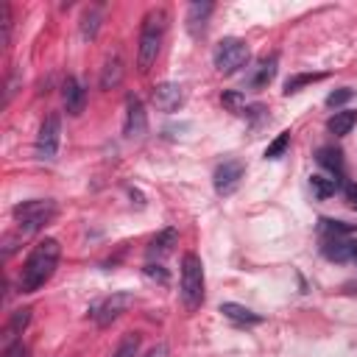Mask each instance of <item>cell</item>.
Here are the masks:
<instances>
[{"label": "cell", "mask_w": 357, "mask_h": 357, "mask_svg": "<svg viewBox=\"0 0 357 357\" xmlns=\"http://www.w3.org/2000/svg\"><path fill=\"white\" fill-rule=\"evenodd\" d=\"M59 257H62L59 240H53V238L40 240V243L34 246V251L28 254L26 265H23V274H20V290H23V293L40 290V288L56 274Z\"/></svg>", "instance_id": "obj_1"}, {"label": "cell", "mask_w": 357, "mask_h": 357, "mask_svg": "<svg viewBox=\"0 0 357 357\" xmlns=\"http://www.w3.org/2000/svg\"><path fill=\"white\" fill-rule=\"evenodd\" d=\"M165 28H167V15L165 9H153L145 15L142 20V31H140V48H137V67L142 73L151 70V65L156 62L162 42H165Z\"/></svg>", "instance_id": "obj_2"}, {"label": "cell", "mask_w": 357, "mask_h": 357, "mask_svg": "<svg viewBox=\"0 0 357 357\" xmlns=\"http://www.w3.org/2000/svg\"><path fill=\"white\" fill-rule=\"evenodd\" d=\"M56 204L53 201H48V199H34V201H23V204H17L15 210H12V215H15V221L20 224V229H23V235H34V232H40V229H45L53 218H56Z\"/></svg>", "instance_id": "obj_3"}, {"label": "cell", "mask_w": 357, "mask_h": 357, "mask_svg": "<svg viewBox=\"0 0 357 357\" xmlns=\"http://www.w3.org/2000/svg\"><path fill=\"white\" fill-rule=\"evenodd\" d=\"M182 301L188 310L204 304V265L199 254H185L182 260Z\"/></svg>", "instance_id": "obj_4"}, {"label": "cell", "mask_w": 357, "mask_h": 357, "mask_svg": "<svg viewBox=\"0 0 357 357\" xmlns=\"http://www.w3.org/2000/svg\"><path fill=\"white\" fill-rule=\"evenodd\" d=\"M249 56H251L249 45L238 37H229L215 48V70L224 73V76H232V73H238L240 67L249 65Z\"/></svg>", "instance_id": "obj_5"}, {"label": "cell", "mask_w": 357, "mask_h": 357, "mask_svg": "<svg viewBox=\"0 0 357 357\" xmlns=\"http://www.w3.org/2000/svg\"><path fill=\"white\" fill-rule=\"evenodd\" d=\"M59 134H62V117L53 112V115H48L45 123L40 126V134H37V159H42V162H53V159H56Z\"/></svg>", "instance_id": "obj_6"}, {"label": "cell", "mask_w": 357, "mask_h": 357, "mask_svg": "<svg viewBox=\"0 0 357 357\" xmlns=\"http://www.w3.org/2000/svg\"><path fill=\"white\" fill-rule=\"evenodd\" d=\"M134 304V293H112L109 299H103V301H98L95 307H92V318H95V324L98 326H109L112 321H117L128 307Z\"/></svg>", "instance_id": "obj_7"}, {"label": "cell", "mask_w": 357, "mask_h": 357, "mask_svg": "<svg viewBox=\"0 0 357 357\" xmlns=\"http://www.w3.org/2000/svg\"><path fill=\"white\" fill-rule=\"evenodd\" d=\"M240 178H243V162L238 159H226L215 167L213 173V185L218 190V196H232L240 188Z\"/></svg>", "instance_id": "obj_8"}, {"label": "cell", "mask_w": 357, "mask_h": 357, "mask_svg": "<svg viewBox=\"0 0 357 357\" xmlns=\"http://www.w3.org/2000/svg\"><path fill=\"white\" fill-rule=\"evenodd\" d=\"M123 131H126L128 140H140V137H145V131H148L145 106H142V101H140L137 95H128V98H126V126H123Z\"/></svg>", "instance_id": "obj_9"}, {"label": "cell", "mask_w": 357, "mask_h": 357, "mask_svg": "<svg viewBox=\"0 0 357 357\" xmlns=\"http://www.w3.org/2000/svg\"><path fill=\"white\" fill-rule=\"evenodd\" d=\"M153 103H156L159 112H176L178 106L185 103V92H182V87H178V84L165 81V84L153 87Z\"/></svg>", "instance_id": "obj_10"}, {"label": "cell", "mask_w": 357, "mask_h": 357, "mask_svg": "<svg viewBox=\"0 0 357 357\" xmlns=\"http://www.w3.org/2000/svg\"><path fill=\"white\" fill-rule=\"evenodd\" d=\"M354 249H357V240H349V238H324V246H321L329 263H351Z\"/></svg>", "instance_id": "obj_11"}, {"label": "cell", "mask_w": 357, "mask_h": 357, "mask_svg": "<svg viewBox=\"0 0 357 357\" xmlns=\"http://www.w3.org/2000/svg\"><path fill=\"white\" fill-rule=\"evenodd\" d=\"M62 98H65L67 115H73V117H78V115L84 112V106H87V92H84V87H81L73 76L65 78V84H62Z\"/></svg>", "instance_id": "obj_12"}, {"label": "cell", "mask_w": 357, "mask_h": 357, "mask_svg": "<svg viewBox=\"0 0 357 357\" xmlns=\"http://www.w3.org/2000/svg\"><path fill=\"white\" fill-rule=\"evenodd\" d=\"M276 65H279L276 53L263 56V59L257 62V67L251 70V76H249V87H251V90H263V87H268V84L274 81V76H276Z\"/></svg>", "instance_id": "obj_13"}, {"label": "cell", "mask_w": 357, "mask_h": 357, "mask_svg": "<svg viewBox=\"0 0 357 357\" xmlns=\"http://www.w3.org/2000/svg\"><path fill=\"white\" fill-rule=\"evenodd\" d=\"M213 9H215L213 3H190V9H188V31H190V37H196V40L204 37Z\"/></svg>", "instance_id": "obj_14"}, {"label": "cell", "mask_w": 357, "mask_h": 357, "mask_svg": "<svg viewBox=\"0 0 357 357\" xmlns=\"http://www.w3.org/2000/svg\"><path fill=\"white\" fill-rule=\"evenodd\" d=\"M123 73H126V67H123L120 53L109 56V59L103 62V70H101V90H115V87H120Z\"/></svg>", "instance_id": "obj_15"}, {"label": "cell", "mask_w": 357, "mask_h": 357, "mask_svg": "<svg viewBox=\"0 0 357 357\" xmlns=\"http://www.w3.org/2000/svg\"><path fill=\"white\" fill-rule=\"evenodd\" d=\"M176 243H178V232H176V229H162V232L151 240V246H148V260H153V257L159 260V257L170 254Z\"/></svg>", "instance_id": "obj_16"}, {"label": "cell", "mask_w": 357, "mask_h": 357, "mask_svg": "<svg viewBox=\"0 0 357 357\" xmlns=\"http://www.w3.org/2000/svg\"><path fill=\"white\" fill-rule=\"evenodd\" d=\"M315 159H318L321 167H326L338 178V182H343V153L338 148H318Z\"/></svg>", "instance_id": "obj_17"}, {"label": "cell", "mask_w": 357, "mask_h": 357, "mask_svg": "<svg viewBox=\"0 0 357 357\" xmlns=\"http://www.w3.org/2000/svg\"><path fill=\"white\" fill-rule=\"evenodd\" d=\"M354 123H357V112H351V109H343V112H335V115L329 117L326 128H329L335 137H346V134L354 128Z\"/></svg>", "instance_id": "obj_18"}, {"label": "cell", "mask_w": 357, "mask_h": 357, "mask_svg": "<svg viewBox=\"0 0 357 357\" xmlns=\"http://www.w3.org/2000/svg\"><path fill=\"white\" fill-rule=\"evenodd\" d=\"M221 313H224L226 318L238 321V324H260V321H263V315H257V313H251L249 307L235 304V301H224V304H221Z\"/></svg>", "instance_id": "obj_19"}, {"label": "cell", "mask_w": 357, "mask_h": 357, "mask_svg": "<svg viewBox=\"0 0 357 357\" xmlns=\"http://www.w3.org/2000/svg\"><path fill=\"white\" fill-rule=\"evenodd\" d=\"M310 188H313L315 199L324 201V199H329V196L338 193L340 182H338V178H326V176H313V178H310Z\"/></svg>", "instance_id": "obj_20"}, {"label": "cell", "mask_w": 357, "mask_h": 357, "mask_svg": "<svg viewBox=\"0 0 357 357\" xmlns=\"http://www.w3.org/2000/svg\"><path fill=\"white\" fill-rule=\"evenodd\" d=\"M318 232H321L324 238H346V235L351 232V226H349V224H343V221L321 218V221H318Z\"/></svg>", "instance_id": "obj_21"}, {"label": "cell", "mask_w": 357, "mask_h": 357, "mask_svg": "<svg viewBox=\"0 0 357 357\" xmlns=\"http://www.w3.org/2000/svg\"><path fill=\"white\" fill-rule=\"evenodd\" d=\"M324 78V73H299V76H290L288 81H285V95H293V92H299L301 87H307V84H313V81H321Z\"/></svg>", "instance_id": "obj_22"}, {"label": "cell", "mask_w": 357, "mask_h": 357, "mask_svg": "<svg viewBox=\"0 0 357 357\" xmlns=\"http://www.w3.org/2000/svg\"><path fill=\"white\" fill-rule=\"evenodd\" d=\"M137 351H140V335L137 332H128L120 340V346H117V351L112 357H137Z\"/></svg>", "instance_id": "obj_23"}, {"label": "cell", "mask_w": 357, "mask_h": 357, "mask_svg": "<svg viewBox=\"0 0 357 357\" xmlns=\"http://www.w3.org/2000/svg\"><path fill=\"white\" fill-rule=\"evenodd\" d=\"M98 28H101V15H98V9H92V12H87L84 20H81V37H84V40H95Z\"/></svg>", "instance_id": "obj_24"}, {"label": "cell", "mask_w": 357, "mask_h": 357, "mask_svg": "<svg viewBox=\"0 0 357 357\" xmlns=\"http://www.w3.org/2000/svg\"><path fill=\"white\" fill-rule=\"evenodd\" d=\"M221 101H224V106H226V109H232L235 115H246V98H243V92L229 90V92H224V95H221Z\"/></svg>", "instance_id": "obj_25"}, {"label": "cell", "mask_w": 357, "mask_h": 357, "mask_svg": "<svg viewBox=\"0 0 357 357\" xmlns=\"http://www.w3.org/2000/svg\"><path fill=\"white\" fill-rule=\"evenodd\" d=\"M288 145H290V131H282V134L265 148V159H279V156L288 151Z\"/></svg>", "instance_id": "obj_26"}, {"label": "cell", "mask_w": 357, "mask_h": 357, "mask_svg": "<svg viewBox=\"0 0 357 357\" xmlns=\"http://www.w3.org/2000/svg\"><path fill=\"white\" fill-rule=\"evenodd\" d=\"M28 321H31V310H28V307L12 313V321H9V338H15L17 332H23V329L28 326Z\"/></svg>", "instance_id": "obj_27"}, {"label": "cell", "mask_w": 357, "mask_h": 357, "mask_svg": "<svg viewBox=\"0 0 357 357\" xmlns=\"http://www.w3.org/2000/svg\"><path fill=\"white\" fill-rule=\"evenodd\" d=\"M351 98H354V90H349V87H340V90L329 92V98H326V106H329V109H338V106L349 103Z\"/></svg>", "instance_id": "obj_28"}, {"label": "cell", "mask_w": 357, "mask_h": 357, "mask_svg": "<svg viewBox=\"0 0 357 357\" xmlns=\"http://www.w3.org/2000/svg\"><path fill=\"white\" fill-rule=\"evenodd\" d=\"M0 15H3V20H0V23H3V45H9L12 42V6L3 3V6H0Z\"/></svg>", "instance_id": "obj_29"}, {"label": "cell", "mask_w": 357, "mask_h": 357, "mask_svg": "<svg viewBox=\"0 0 357 357\" xmlns=\"http://www.w3.org/2000/svg\"><path fill=\"white\" fill-rule=\"evenodd\" d=\"M3 357H28V346H26L23 340H15V343H9V346H6Z\"/></svg>", "instance_id": "obj_30"}, {"label": "cell", "mask_w": 357, "mask_h": 357, "mask_svg": "<svg viewBox=\"0 0 357 357\" xmlns=\"http://www.w3.org/2000/svg\"><path fill=\"white\" fill-rule=\"evenodd\" d=\"M145 276H151V279H159L162 285L167 282V271H165L162 265H153V263H148V265H145Z\"/></svg>", "instance_id": "obj_31"}, {"label": "cell", "mask_w": 357, "mask_h": 357, "mask_svg": "<svg viewBox=\"0 0 357 357\" xmlns=\"http://www.w3.org/2000/svg\"><path fill=\"white\" fill-rule=\"evenodd\" d=\"M343 193H346V201H349V204L357 210V185L346 182V185H343Z\"/></svg>", "instance_id": "obj_32"}, {"label": "cell", "mask_w": 357, "mask_h": 357, "mask_svg": "<svg viewBox=\"0 0 357 357\" xmlns=\"http://www.w3.org/2000/svg\"><path fill=\"white\" fill-rule=\"evenodd\" d=\"M351 263H357V249H354V257H351Z\"/></svg>", "instance_id": "obj_33"}]
</instances>
